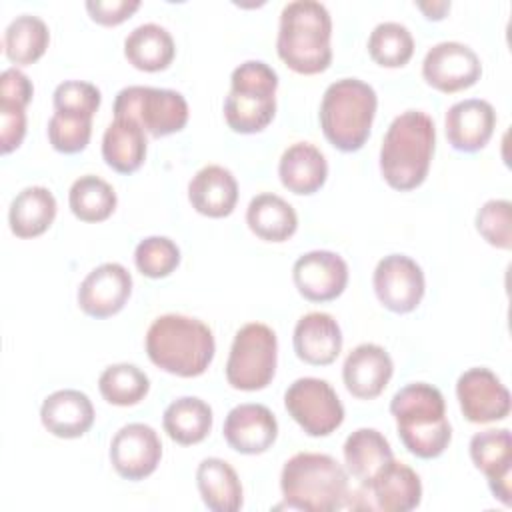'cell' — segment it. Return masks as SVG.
Masks as SVG:
<instances>
[{
	"label": "cell",
	"mask_w": 512,
	"mask_h": 512,
	"mask_svg": "<svg viewBox=\"0 0 512 512\" xmlns=\"http://www.w3.org/2000/svg\"><path fill=\"white\" fill-rule=\"evenodd\" d=\"M226 444L246 456L264 454L278 438V420L264 404H238L234 406L222 426Z\"/></svg>",
	"instance_id": "cell-19"
},
{
	"label": "cell",
	"mask_w": 512,
	"mask_h": 512,
	"mask_svg": "<svg viewBox=\"0 0 512 512\" xmlns=\"http://www.w3.org/2000/svg\"><path fill=\"white\" fill-rule=\"evenodd\" d=\"M296 356L310 366H328L342 352V330L328 312L304 314L292 334Z\"/></svg>",
	"instance_id": "cell-23"
},
{
	"label": "cell",
	"mask_w": 512,
	"mask_h": 512,
	"mask_svg": "<svg viewBox=\"0 0 512 512\" xmlns=\"http://www.w3.org/2000/svg\"><path fill=\"white\" fill-rule=\"evenodd\" d=\"M284 504L304 512H334L346 508L350 484L342 464L330 454L298 452L280 474Z\"/></svg>",
	"instance_id": "cell-5"
},
{
	"label": "cell",
	"mask_w": 512,
	"mask_h": 512,
	"mask_svg": "<svg viewBox=\"0 0 512 512\" xmlns=\"http://www.w3.org/2000/svg\"><path fill=\"white\" fill-rule=\"evenodd\" d=\"M436 148L434 120L422 110L398 114L380 146V172L394 190L408 192L418 188L430 170Z\"/></svg>",
	"instance_id": "cell-1"
},
{
	"label": "cell",
	"mask_w": 512,
	"mask_h": 512,
	"mask_svg": "<svg viewBox=\"0 0 512 512\" xmlns=\"http://www.w3.org/2000/svg\"><path fill=\"white\" fill-rule=\"evenodd\" d=\"M416 8L428 18V20H442L448 10L450 2L448 0H432V2H416Z\"/></svg>",
	"instance_id": "cell-44"
},
{
	"label": "cell",
	"mask_w": 512,
	"mask_h": 512,
	"mask_svg": "<svg viewBox=\"0 0 512 512\" xmlns=\"http://www.w3.org/2000/svg\"><path fill=\"white\" fill-rule=\"evenodd\" d=\"M292 280L300 296L308 302H330L346 290L348 264L336 252L310 250L296 258Z\"/></svg>",
	"instance_id": "cell-16"
},
{
	"label": "cell",
	"mask_w": 512,
	"mask_h": 512,
	"mask_svg": "<svg viewBox=\"0 0 512 512\" xmlns=\"http://www.w3.org/2000/svg\"><path fill=\"white\" fill-rule=\"evenodd\" d=\"M26 136V106L12 100H0V150L10 154Z\"/></svg>",
	"instance_id": "cell-41"
},
{
	"label": "cell",
	"mask_w": 512,
	"mask_h": 512,
	"mask_svg": "<svg viewBox=\"0 0 512 512\" xmlns=\"http://www.w3.org/2000/svg\"><path fill=\"white\" fill-rule=\"evenodd\" d=\"M246 224L260 240L284 242L294 236L298 228V214L282 196L260 192L248 202Z\"/></svg>",
	"instance_id": "cell-29"
},
{
	"label": "cell",
	"mask_w": 512,
	"mask_h": 512,
	"mask_svg": "<svg viewBox=\"0 0 512 512\" xmlns=\"http://www.w3.org/2000/svg\"><path fill=\"white\" fill-rule=\"evenodd\" d=\"M456 398L464 418L472 424H490L510 414V392L502 380L484 366L464 370L456 380Z\"/></svg>",
	"instance_id": "cell-14"
},
{
	"label": "cell",
	"mask_w": 512,
	"mask_h": 512,
	"mask_svg": "<svg viewBox=\"0 0 512 512\" xmlns=\"http://www.w3.org/2000/svg\"><path fill=\"white\" fill-rule=\"evenodd\" d=\"M474 466L486 476L488 488L504 506L512 504V436L508 428H488L476 432L468 444Z\"/></svg>",
	"instance_id": "cell-18"
},
{
	"label": "cell",
	"mask_w": 512,
	"mask_h": 512,
	"mask_svg": "<svg viewBox=\"0 0 512 512\" xmlns=\"http://www.w3.org/2000/svg\"><path fill=\"white\" fill-rule=\"evenodd\" d=\"M146 130L138 120L128 116H114L102 136V158L118 174L136 172L148 152Z\"/></svg>",
	"instance_id": "cell-26"
},
{
	"label": "cell",
	"mask_w": 512,
	"mask_h": 512,
	"mask_svg": "<svg viewBox=\"0 0 512 512\" xmlns=\"http://www.w3.org/2000/svg\"><path fill=\"white\" fill-rule=\"evenodd\" d=\"M478 234L494 248H512V204L506 198L486 200L476 212Z\"/></svg>",
	"instance_id": "cell-39"
},
{
	"label": "cell",
	"mask_w": 512,
	"mask_h": 512,
	"mask_svg": "<svg viewBox=\"0 0 512 512\" xmlns=\"http://www.w3.org/2000/svg\"><path fill=\"white\" fill-rule=\"evenodd\" d=\"M284 406L308 436H328L344 422V406L336 390L322 378L304 376L284 392Z\"/></svg>",
	"instance_id": "cell-10"
},
{
	"label": "cell",
	"mask_w": 512,
	"mask_h": 512,
	"mask_svg": "<svg viewBox=\"0 0 512 512\" xmlns=\"http://www.w3.org/2000/svg\"><path fill=\"white\" fill-rule=\"evenodd\" d=\"M332 18L316 0L288 2L280 12L276 52L298 74H320L332 62Z\"/></svg>",
	"instance_id": "cell-4"
},
{
	"label": "cell",
	"mask_w": 512,
	"mask_h": 512,
	"mask_svg": "<svg viewBox=\"0 0 512 512\" xmlns=\"http://www.w3.org/2000/svg\"><path fill=\"white\" fill-rule=\"evenodd\" d=\"M84 6L96 24L118 26L140 8V0H88Z\"/></svg>",
	"instance_id": "cell-42"
},
{
	"label": "cell",
	"mask_w": 512,
	"mask_h": 512,
	"mask_svg": "<svg viewBox=\"0 0 512 512\" xmlns=\"http://www.w3.org/2000/svg\"><path fill=\"white\" fill-rule=\"evenodd\" d=\"M188 200L192 208L208 218H226L238 202V182L234 174L220 166H202L188 182Z\"/></svg>",
	"instance_id": "cell-24"
},
{
	"label": "cell",
	"mask_w": 512,
	"mask_h": 512,
	"mask_svg": "<svg viewBox=\"0 0 512 512\" xmlns=\"http://www.w3.org/2000/svg\"><path fill=\"white\" fill-rule=\"evenodd\" d=\"M96 412L88 394L62 388L48 394L40 406L42 426L56 438L72 440L84 436L94 424Z\"/></svg>",
	"instance_id": "cell-22"
},
{
	"label": "cell",
	"mask_w": 512,
	"mask_h": 512,
	"mask_svg": "<svg viewBox=\"0 0 512 512\" xmlns=\"http://www.w3.org/2000/svg\"><path fill=\"white\" fill-rule=\"evenodd\" d=\"M114 116H128L154 138L180 132L188 122V102L172 88L126 86L114 98Z\"/></svg>",
	"instance_id": "cell-9"
},
{
	"label": "cell",
	"mask_w": 512,
	"mask_h": 512,
	"mask_svg": "<svg viewBox=\"0 0 512 512\" xmlns=\"http://www.w3.org/2000/svg\"><path fill=\"white\" fill-rule=\"evenodd\" d=\"M98 390L108 404L134 406L142 402L150 390L148 374L130 362L110 364L98 378Z\"/></svg>",
	"instance_id": "cell-35"
},
{
	"label": "cell",
	"mask_w": 512,
	"mask_h": 512,
	"mask_svg": "<svg viewBox=\"0 0 512 512\" xmlns=\"http://www.w3.org/2000/svg\"><path fill=\"white\" fill-rule=\"evenodd\" d=\"M50 44L48 24L34 14L16 16L4 30L2 46L12 64L30 66L40 60Z\"/></svg>",
	"instance_id": "cell-33"
},
{
	"label": "cell",
	"mask_w": 512,
	"mask_h": 512,
	"mask_svg": "<svg viewBox=\"0 0 512 512\" xmlns=\"http://www.w3.org/2000/svg\"><path fill=\"white\" fill-rule=\"evenodd\" d=\"M134 264L148 278H166L180 264V248L168 236H146L134 248Z\"/></svg>",
	"instance_id": "cell-37"
},
{
	"label": "cell",
	"mask_w": 512,
	"mask_h": 512,
	"mask_svg": "<svg viewBox=\"0 0 512 512\" xmlns=\"http://www.w3.org/2000/svg\"><path fill=\"white\" fill-rule=\"evenodd\" d=\"M216 352L208 324L184 314H162L146 330V354L160 370L194 378L206 372Z\"/></svg>",
	"instance_id": "cell-2"
},
{
	"label": "cell",
	"mask_w": 512,
	"mask_h": 512,
	"mask_svg": "<svg viewBox=\"0 0 512 512\" xmlns=\"http://www.w3.org/2000/svg\"><path fill=\"white\" fill-rule=\"evenodd\" d=\"M278 176L288 192L310 196L318 192L328 178L326 156L312 142H294L280 156Z\"/></svg>",
	"instance_id": "cell-25"
},
{
	"label": "cell",
	"mask_w": 512,
	"mask_h": 512,
	"mask_svg": "<svg viewBox=\"0 0 512 512\" xmlns=\"http://www.w3.org/2000/svg\"><path fill=\"white\" fill-rule=\"evenodd\" d=\"M278 74L262 60H246L232 70L224 100V120L232 132H262L276 114Z\"/></svg>",
	"instance_id": "cell-7"
},
{
	"label": "cell",
	"mask_w": 512,
	"mask_h": 512,
	"mask_svg": "<svg viewBox=\"0 0 512 512\" xmlns=\"http://www.w3.org/2000/svg\"><path fill=\"white\" fill-rule=\"evenodd\" d=\"M212 422L214 416L210 404L198 396H180L172 400L162 414L164 432L170 440L182 446L202 442L210 434Z\"/></svg>",
	"instance_id": "cell-31"
},
{
	"label": "cell",
	"mask_w": 512,
	"mask_h": 512,
	"mask_svg": "<svg viewBox=\"0 0 512 512\" xmlns=\"http://www.w3.org/2000/svg\"><path fill=\"white\" fill-rule=\"evenodd\" d=\"M496 128V112L488 100L466 98L454 102L444 116L448 144L458 152L482 150Z\"/></svg>",
	"instance_id": "cell-20"
},
{
	"label": "cell",
	"mask_w": 512,
	"mask_h": 512,
	"mask_svg": "<svg viewBox=\"0 0 512 512\" xmlns=\"http://www.w3.org/2000/svg\"><path fill=\"white\" fill-rule=\"evenodd\" d=\"M124 56L136 70L160 72L172 64L176 44L164 26L146 22L128 32L124 40Z\"/></svg>",
	"instance_id": "cell-30"
},
{
	"label": "cell",
	"mask_w": 512,
	"mask_h": 512,
	"mask_svg": "<svg viewBox=\"0 0 512 512\" xmlns=\"http://www.w3.org/2000/svg\"><path fill=\"white\" fill-rule=\"evenodd\" d=\"M48 142L60 154H78L82 152L92 136V118L70 114V112H54L48 120Z\"/></svg>",
	"instance_id": "cell-38"
},
{
	"label": "cell",
	"mask_w": 512,
	"mask_h": 512,
	"mask_svg": "<svg viewBox=\"0 0 512 512\" xmlns=\"http://www.w3.org/2000/svg\"><path fill=\"white\" fill-rule=\"evenodd\" d=\"M342 454L348 472L360 484L374 478L376 472L394 458L390 442L376 428H358L348 434L342 446Z\"/></svg>",
	"instance_id": "cell-32"
},
{
	"label": "cell",
	"mask_w": 512,
	"mask_h": 512,
	"mask_svg": "<svg viewBox=\"0 0 512 512\" xmlns=\"http://www.w3.org/2000/svg\"><path fill=\"white\" fill-rule=\"evenodd\" d=\"M34 96V86L30 78L16 66L6 68L0 74V100H12L28 106Z\"/></svg>",
	"instance_id": "cell-43"
},
{
	"label": "cell",
	"mask_w": 512,
	"mask_h": 512,
	"mask_svg": "<svg viewBox=\"0 0 512 512\" xmlns=\"http://www.w3.org/2000/svg\"><path fill=\"white\" fill-rule=\"evenodd\" d=\"M276 364V332L268 324L248 322L234 334L226 360V380L236 390L256 392L272 382Z\"/></svg>",
	"instance_id": "cell-8"
},
{
	"label": "cell",
	"mask_w": 512,
	"mask_h": 512,
	"mask_svg": "<svg viewBox=\"0 0 512 512\" xmlns=\"http://www.w3.org/2000/svg\"><path fill=\"white\" fill-rule=\"evenodd\" d=\"M426 84L444 94H454L474 86L482 76L478 54L462 42L444 40L434 44L422 60Z\"/></svg>",
	"instance_id": "cell-13"
},
{
	"label": "cell",
	"mask_w": 512,
	"mask_h": 512,
	"mask_svg": "<svg viewBox=\"0 0 512 512\" xmlns=\"http://www.w3.org/2000/svg\"><path fill=\"white\" fill-rule=\"evenodd\" d=\"M116 190L100 176L84 174L68 190L70 212L82 222H102L116 210Z\"/></svg>",
	"instance_id": "cell-34"
},
{
	"label": "cell",
	"mask_w": 512,
	"mask_h": 512,
	"mask_svg": "<svg viewBox=\"0 0 512 512\" xmlns=\"http://www.w3.org/2000/svg\"><path fill=\"white\" fill-rule=\"evenodd\" d=\"M132 294V276L118 262H104L90 270L78 286V306L90 318L118 314Z\"/></svg>",
	"instance_id": "cell-17"
},
{
	"label": "cell",
	"mask_w": 512,
	"mask_h": 512,
	"mask_svg": "<svg viewBox=\"0 0 512 512\" xmlns=\"http://www.w3.org/2000/svg\"><path fill=\"white\" fill-rule=\"evenodd\" d=\"M372 286L378 302L394 314L416 310L426 292L420 264L406 254L384 256L374 268Z\"/></svg>",
	"instance_id": "cell-12"
},
{
	"label": "cell",
	"mask_w": 512,
	"mask_h": 512,
	"mask_svg": "<svg viewBox=\"0 0 512 512\" xmlns=\"http://www.w3.org/2000/svg\"><path fill=\"white\" fill-rule=\"evenodd\" d=\"M162 442L158 432L144 422L124 424L110 442V464L124 480H144L158 468Z\"/></svg>",
	"instance_id": "cell-15"
},
{
	"label": "cell",
	"mask_w": 512,
	"mask_h": 512,
	"mask_svg": "<svg viewBox=\"0 0 512 512\" xmlns=\"http://www.w3.org/2000/svg\"><path fill=\"white\" fill-rule=\"evenodd\" d=\"M394 374L390 354L372 342L352 348L342 366L346 390L358 400H372L384 392Z\"/></svg>",
	"instance_id": "cell-21"
},
{
	"label": "cell",
	"mask_w": 512,
	"mask_h": 512,
	"mask_svg": "<svg viewBox=\"0 0 512 512\" xmlns=\"http://www.w3.org/2000/svg\"><path fill=\"white\" fill-rule=\"evenodd\" d=\"M346 508L352 510H384V512H410L422 502V482L414 468L404 462L390 460L374 478L360 484L358 492H350Z\"/></svg>",
	"instance_id": "cell-11"
},
{
	"label": "cell",
	"mask_w": 512,
	"mask_h": 512,
	"mask_svg": "<svg viewBox=\"0 0 512 512\" xmlns=\"http://www.w3.org/2000/svg\"><path fill=\"white\" fill-rule=\"evenodd\" d=\"M102 102L100 90L86 80H64L54 88L52 104L56 112H70L94 118Z\"/></svg>",
	"instance_id": "cell-40"
},
{
	"label": "cell",
	"mask_w": 512,
	"mask_h": 512,
	"mask_svg": "<svg viewBox=\"0 0 512 512\" xmlns=\"http://www.w3.org/2000/svg\"><path fill=\"white\" fill-rule=\"evenodd\" d=\"M390 414L396 420L404 448L422 460L438 458L452 440V426L446 418L442 392L426 382H412L400 388L390 400Z\"/></svg>",
	"instance_id": "cell-3"
},
{
	"label": "cell",
	"mask_w": 512,
	"mask_h": 512,
	"mask_svg": "<svg viewBox=\"0 0 512 512\" xmlns=\"http://www.w3.org/2000/svg\"><path fill=\"white\" fill-rule=\"evenodd\" d=\"M56 212V198L46 186H26L10 202L8 224L14 236L36 238L52 226Z\"/></svg>",
	"instance_id": "cell-28"
},
{
	"label": "cell",
	"mask_w": 512,
	"mask_h": 512,
	"mask_svg": "<svg viewBox=\"0 0 512 512\" xmlns=\"http://www.w3.org/2000/svg\"><path fill=\"white\" fill-rule=\"evenodd\" d=\"M370 58L384 68H400L414 54V38L408 26L388 20L374 26L368 36Z\"/></svg>",
	"instance_id": "cell-36"
},
{
	"label": "cell",
	"mask_w": 512,
	"mask_h": 512,
	"mask_svg": "<svg viewBox=\"0 0 512 512\" xmlns=\"http://www.w3.org/2000/svg\"><path fill=\"white\" fill-rule=\"evenodd\" d=\"M378 108L376 90L360 78L332 82L320 102V128L340 152H358L370 138Z\"/></svg>",
	"instance_id": "cell-6"
},
{
	"label": "cell",
	"mask_w": 512,
	"mask_h": 512,
	"mask_svg": "<svg viewBox=\"0 0 512 512\" xmlns=\"http://www.w3.org/2000/svg\"><path fill=\"white\" fill-rule=\"evenodd\" d=\"M196 486L204 506L212 512H236L242 508L244 492L236 470L222 458H204L196 468Z\"/></svg>",
	"instance_id": "cell-27"
}]
</instances>
